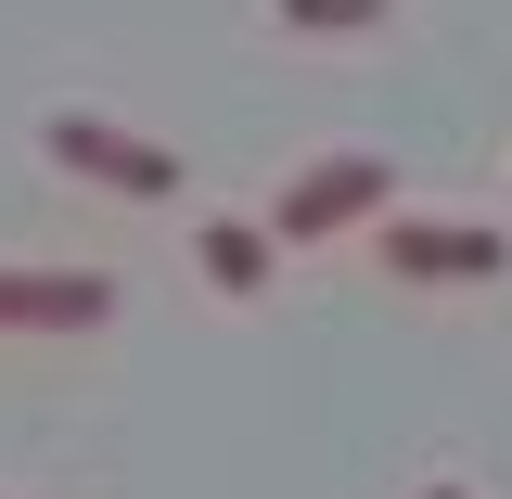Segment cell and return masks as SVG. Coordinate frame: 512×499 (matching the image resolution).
Instances as JSON below:
<instances>
[{
	"instance_id": "6da1fadb",
	"label": "cell",
	"mask_w": 512,
	"mask_h": 499,
	"mask_svg": "<svg viewBox=\"0 0 512 499\" xmlns=\"http://www.w3.org/2000/svg\"><path fill=\"white\" fill-rule=\"evenodd\" d=\"M39 154H52L64 180L116 192V205H167V192H180V154H167V141H141V128L90 116V103H64V116H39Z\"/></svg>"
},
{
	"instance_id": "7a4b0ae2",
	"label": "cell",
	"mask_w": 512,
	"mask_h": 499,
	"mask_svg": "<svg viewBox=\"0 0 512 499\" xmlns=\"http://www.w3.org/2000/svg\"><path fill=\"white\" fill-rule=\"evenodd\" d=\"M384 192H397V167L346 141V154H308L295 180L269 192V231H282V244H333V231H359V218H384Z\"/></svg>"
},
{
	"instance_id": "3957f363",
	"label": "cell",
	"mask_w": 512,
	"mask_h": 499,
	"mask_svg": "<svg viewBox=\"0 0 512 499\" xmlns=\"http://www.w3.org/2000/svg\"><path fill=\"white\" fill-rule=\"evenodd\" d=\"M384 269L397 282H500L512 244L474 231V218H384Z\"/></svg>"
},
{
	"instance_id": "277c9868",
	"label": "cell",
	"mask_w": 512,
	"mask_h": 499,
	"mask_svg": "<svg viewBox=\"0 0 512 499\" xmlns=\"http://www.w3.org/2000/svg\"><path fill=\"white\" fill-rule=\"evenodd\" d=\"M116 282L103 269H0V333H103Z\"/></svg>"
},
{
	"instance_id": "5b68a950",
	"label": "cell",
	"mask_w": 512,
	"mask_h": 499,
	"mask_svg": "<svg viewBox=\"0 0 512 499\" xmlns=\"http://www.w3.org/2000/svg\"><path fill=\"white\" fill-rule=\"evenodd\" d=\"M192 269H205V295H269L282 231L269 218H192Z\"/></svg>"
},
{
	"instance_id": "8992f818",
	"label": "cell",
	"mask_w": 512,
	"mask_h": 499,
	"mask_svg": "<svg viewBox=\"0 0 512 499\" xmlns=\"http://www.w3.org/2000/svg\"><path fill=\"white\" fill-rule=\"evenodd\" d=\"M269 13H282L295 39H359V26H384V13H397V0H269Z\"/></svg>"
},
{
	"instance_id": "52a82bcc",
	"label": "cell",
	"mask_w": 512,
	"mask_h": 499,
	"mask_svg": "<svg viewBox=\"0 0 512 499\" xmlns=\"http://www.w3.org/2000/svg\"><path fill=\"white\" fill-rule=\"evenodd\" d=\"M410 499H474V487H448V474H436V487H410Z\"/></svg>"
}]
</instances>
